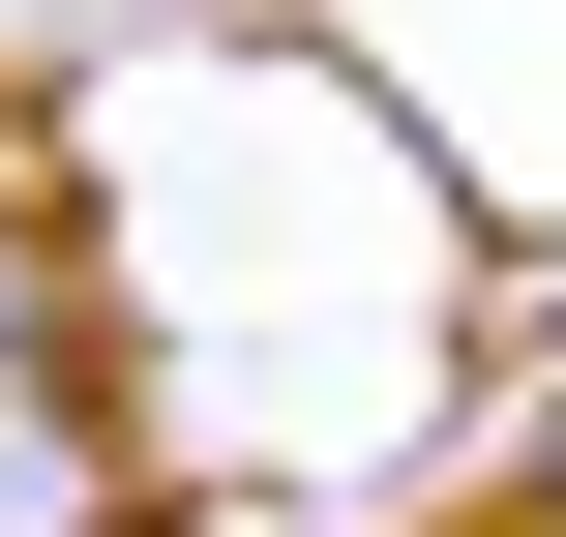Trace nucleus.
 Wrapping results in <instances>:
<instances>
[{
    "instance_id": "1",
    "label": "nucleus",
    "mask_w": 566,
    "mask_h": 537,
    "mask_svg": "<svg viewBox=\"0 0 566 537\" xmlns=\"http://www.w3.org/2000/svg\"><path fill=\"white\" fill-rule=\"evenodd\" d=\"M179 478L119 448V359H90V239L0 209V537H149Z\"/></svg>"
},
{
    "instance_id": "2",
    "label": "nucleus",
    "mask_w": 566,
    "mask_h": 537,
    "mask_svg": "<svg viewBox=\"0 0 566 537\" xmlns=\"http://www.w3.org/2000/svg\"><path fill=\"white\" fill-rule=\"evenodd\" d=\"M507 508H537V537H566V419H537V448H507Z\"/></svg>"
}]
</instances>
